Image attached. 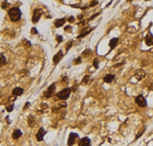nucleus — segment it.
Listing matches in <instances>:
<instances>
[{
    "label": "nucleus",
    "mask_w": 153,
    "mask_h": 146,
    "mask_svg": "<svg viewBox=\"0 0 153 146\" xmlns=\"http://www.w3.org/2000/svg\"><path fill=\"white\" fill-rule=\"evenodd\" d=\"M8 15L11 22H19L22 19V11L19 7H12L8 10Z\"/></svg>",
    "instance_id": "f257e3e1"
},
{
    "label": "nucleus",
    "mask_w": 153,
    "mask_h": 146,
    "mask_svg": "<svg viewBox=\"0 0 153 146\" xmlns=\"http://www.w3.org/2000/svg\"><path fill=\"white\" fill-rule=\"evenodd\" d=\"M70 91L71 90L70 89V88H65V89L61 90L59 93H57V97H58L60 100H65V99H67V98L70 97Z\"/></svg>",
    "instance_id": "f03ea898"
},
{
    "label": "nucleus",
    "mask_w": 153,
    "mask_h": 146,
    "mask_svg": "<svg viewBox=\"0 0 153 146\" xmlns=\"http://www.w3.org/2000/svg\"><path fill=\"white\" fill-rule=\"evenodd\" d=\"M42 9L41 8H36L35 10H34V14H33V18H32V22L33 23H38V21L40 19L41 15H42Z\"/></svg>",
    "instance_id": "7ed1b4c3"
},
{
    "label": "nucleus",
    "mask_w": 153,
    "mask_h": 146,
    "mask_svg": "<svg viewBox=\"0 0 153 146\" xmlns=\"http://www.w3.org/2000/svg\"><path fill=\"white\" fill-rule=\"evenodd\" d=\"M136 103L141 107H145L146 105H147V101H146L145 97L143 96V95H139V96L136 97Z\"/></svg>",
    "instance_id": "20e7f679"
},
{
    "label": "nucleus",
    "mask_w": 153,
    "mask_h": 146,
    "mask_svg": "<svg viewBox=\"0 0 153 146\" xmlns=\"http://www.w3.org/2000/svg\"><path fill=\"white\" fill-rule=\"evenodd\" d=\"M78 137H79V136H78V134H76V133H70V137H69V140H67V145H69V146L74 145V143H76Z\"/></svg>",
    "instance_id": "39448f33"
},
{
    "label": "nucleus",
    "mask_w": 153,
    "mask_h": 146,
    "mask_svg": "<svg viewBox=\"0 0 153 146\" xmlns=\"http://www.w3.org/2000/svg\"><path fill=\"white\" fill-rule=\"evenodd\" d=\"M54 90H55V85L52 84V85H51V86L48 88V89H47L45 92H44V96L47 97V98H48V97H51V96H52V94L54 93Z\"/></svg>",
    "instance_id": "423d86ee"
},
{
    "label": "nucleus",
    "mask_w": 153,
    "mask_h": 146,
    "mask_svg": "<svg viewBox=\"0 0 153 146\" xmlns=\"http://www.w3.org/2000/svg\"><path fill=\"white\" fill-rule=\"evenodd\" d=\"M79 146H91V141L88 137L82 138L79 141Z\"/></svg>",
    "instance_id": "0eeeda50"
},
{
    "label": "nucleus",
    "mask_w": 153,
    "mask_h": 146,
    "mask_svg": "<svg viewBox=\"0 0 153 146\" xmlns=\"http://www.w3.org/2000/svg\"><path fill=\"white\" fill-rule=\"evenodd\" d=\"M145 71L144 70H138L135 72V77L137 80H142L143 78L145 77Z\"/></svg>",
    "instance_id": "6e6552de"
},
{
    "label": "nucleus",
    "mask_w": 153,
    "mask_h": 146,
    "mask_svg": "<svg viewBox=\"0 0 153 146\" xmlns=\"http://www.w3.org/2000/svg\"><path fill=\"white\" fill-rule=\"evenodd\" d=\"M45 134H46V131L44 130L43 128H41L40 130H39V132L37 133V135H36L37 140H38V141H42L43 138H44V136H45Z\"/></svg>",
    "instance_id": "1a4fd4ad"
},
{
    "label": "nucleus",
    "mask_w": 153,
    "mask_h": 146,
    "mask_svg": "<svg viewBox=\"0 0 153 146\" xmlns=\"http://www.w3.org/2000/svg\"><path fill=\"white\" fill-rule=\"evenodd\" d=\"M145 43L147 44L149 46H152L153 45V35L150 33L147 34V36L145 37Z\"/></svg>",
    "instance_id": "9d476101"
},
{
    "label": "nucleus",
    "mask_w": 153,
    "mask_h": 146,
    "mask_svg": "<svg viewBox=\"0 0 153 146\" xmlns=\"http://www.w3.org/2000/svg\"><path fill=\"white\" fill-rule=\"evenodd\" d=\"M62 56H63L62 52L58 51V52H57V54H55V55H54V57H53V62L54 63H58L60 60H61V58H62Z\"/></svg>",
    "instance_id": "9b49d317"
},
{
    "label": "nucleus",
    "mask_w": 153,
    "mask_h": 146,
    "mask_svg": "<svg viewBox=\"0 0 153 146\" xmlns=\"http://www.w3.org/2000/svg\"><path fill=\"white\" fill-rule=\"evenodd\" d=\"M115 79V77H114V75H112V74H108V75H106V76L104 77V82L105 83H111L112 81H113Z\"/></svg>",
    "instance_id": "f8f14e48"
},
{
    "label": "nucleus",
    "mask_w": 153,
    "mask_h": 146,
    "mask_svg": "<svg viewBox=\"0 0 153 146\" xmlns=\"http://www.w3.org/2000/svg\"><path fill=\"white\" fill-rule=\"evenodd\" d=\"M23 93V89L20 87H16L12 90V94L14 95V96H19V95H22Z\"/></svg>",
    "instance_id": "ddd939ff"
},
{
    "label": "nucleus",
    "mask_w": 153,
    "mask_h": 146,
    "mask_svg": "<svg viewBox=\"0 0 153 146\" xmlns=\"http://www.w3.org/2000/svg\"><path fill=\"white\" fill-rule=\"evenodd\" d=\"M64 24H65V19H58L54 22V26H55L56 28H59V27L64 25Z\"/></svg>",
    "instance_id": "4468645a"
},
{
    "label": "nucleus",
    "mask_w": 153,
    "mask_h": 146,
    "mask_svg": "<svg viewBox=\"0 0 153 146\" xmlns=\"http://www.w3.org/2000/svg\"><path fill=\"white\" fill-rule=\"evenodd\" d=\"M22 135H23L22 131H20V130H15L14 132H13V134H12V138L14 139V140H16V139H19V138L22 137Z\"/></svg>",
    "instance_id": "2eb2a0df"
},
{
    "label": "nucleus",
    "mask_w": 153,
    "mask_h": 146,
    "mask_svg": "<svg viewBox=\"0 0 153 146\" xmlns=\"http://www.w3.org/2000/svg\"><path fill=\"white\" fill-rule=\"evenodd\" d=\"M28 123H29V126H30L31 128L35 127V125H36V121H35V118H34L32 117V115H31V117H29Z\"/></svg>",
    "instance_id": "dca6fc26"
},
{
    "label": "nucleus",
    "mask_w": 153,
    "mask_h": 146,
    "mask_svg": "<svg viewBox=\"0 0 153 146\" xmlns=\"http://www.w3.org/2000/svg\"><path fill=\"white\" fill-rule=\"evenodd\" d=\"M117 41H118L117 38H112V39L110 40V42H109L110 48H114V47L116 46V44H117Z\"/></svg>",
    "instance_id": "f3484780"
},
{
    "label": "nucleus",
    "mask_w": 153,
    "mask_h": 146,
    "mask_svg": "<svg viewBox=\"0 0 153 146\" xmlns=\"http://www.w3.org/2000/svg\"><path fill=\"white\" fill-rule=\"evenodd\" d=\"M6 63V58L3 54H0V66Z\"/></svg>",
    "instance_id": "a211bd4d"
},
{
    "label": "nucleus",
    "mask_w": 153,
    "mask_h": 146,
    "mask_svg": "<svg viewBox=\"0 0 153 146\" xmlns=\"http://www.w3.org/2000/svg\"><path fill=\"white\" fill-rule=\"evenodd\" d=\"M23 45L25 46V47H27V48H29V47H31V45H32V44H31V42L29 41V40L23 39Z\"/></svg>",
    "instance_id": "6ab92c4d"
},
{
    "label": "nucleus",
    "mask_w": 153,
    "mask_h": 146,
    "mask_svg": "<svg viewBox=\"0 0 153 146\" xmlns=\"http://www.w3.org/2000/svg\"><path fill=\"white\" fill-rule=\"evenodd\" d=\"M91 54H92L91 49H86V50H85V51L83 52V54H82V55H83V57H87V56L91 55Z\"/></svg>",
    "instance_id": "aec40b11"
},
{
    "label": "nucleus",
    "mask_w": 153,
    "mask_h": 146,
    "mask_svg": "<svg viewBox=\"0 0 153 146\" xmlns=\"http://www.w3.org/2000/svg\"><path fill=\"white\" fill-rule=\"evenodd\" d=\"M89 81H90V76H86L83 79V81H82V84H83V85H87L88 83H89Z\"/></svg>",
    "instance_id": "412c9836"
},
{
    "label": "nucleus",
    "mask_w": 153,
    "mask_h": 146,
    "mask_svg": "<svg viewBox=\"0 0 153 146\" xmlns=\"http://www.w3.org/2000/svg\"><path fill=\"white\" fill-rule=\"evenodd\" d=\"M91 32V29L90 30H88V31H84L83 32V34H80V35H79V37H78V38H83V37H85V36H86V35H88V34H89Z\"/></svg>",
    "instance_id": "4be33fe9"
},
{
    "label": "nucleus",
    "mask_w": 153,
    "mask_h": 146,
    "mask_svg": "<svg viewBox=\"0 0 153 146\" xmlns=\"http://www.w3.org/2000/svg\"><path fill=\"white\" fill-rule=\"evenodd\" d=\"M98 64H99V60L98 59H94V61H93V66H94V67L95 69H98Z\"/></svg>",
    "instance_id": "5701e85b"
},
{
    "label": "nucleus",
    "mask_w": 153,
    "mask_h": 146,
    "mask_svg": "<svg viewBox=\"0 0 153 146\" xmlns=\"http://www.w3.org/2000/svg\"><path fill=\"white\" fill-rule=\"evenodd\" d=\"M66 102H65V100H63V101H60L59 102V106L60 107H66Z\"/></svg>",
    "instance_id": "b1692460"
},
{
    "label": "nucleus",
    "mask_w": 153,
    "mask_h": 146,
    "mask_svg": "<svg viewBox=\"0 0 153 146\" xmlns=\"http://www.w3.org/2000/svg\"><path fill=\"white\" fill-rule=\"evenodd\" d=\"M31 34L32 35H36V34H38V31H37L36 28H33L32 30H31Z\"/></svg>",
    "instance_id": "393cba45"
},
{
    "label": "nucleus",
    "mask_w": 153,
    "mask_h": 146,
    "mask_svg": "<svg viewBox=\"0 0 153 146\" xmlns=\"http://www.w3.org/2000/svg\"><path fill=\"white\" fill-rule=\"evenodd\" d=\"M7 6H8V2H7V1H6V0H5V1L2 3V8H4V9H5L6 7H7Z\"/></svg>",
    "instance_id": "a878e982"
},
{
    "label": "nucleus",
    "mask_w": 153,
    "mask_h": 146,
    "mask_svg": "<svg viewBox=\"0 0 153 146\" xmlns=\"http://www.w3.org/2000/svg\"><path fill=\"white\" fill-rule=\"evenodd\" d=\"M56 41H57V43H60L61 41H62V36H57L56 37Z\"/></svg>",
    "instance_id": "bb28decb"
},
{
    "label": "nucleus",
    "mask_w": 153,
    "mask_h": 146,
    "mask_svg": "<svg viewBox=\"0 0 153 146\" xmlns=\"http://www.w3.org/2000/svg\"><path fill=\"white\" fill-rule=\"evenodd\" d=\"M81 62H82V57H79V58H77L76 60H74V63L76 64H79Z\"/></svg>",
    "instance_id": "cd10ccee"
},
{
    "label": "nucleus",
    "mask_w": 153,
    "mask_h": 146,
    "mask_svg": "<svg viewBox=\"0 0 153 146\" xmlns=\"http://www.w3.org/2000/svg\"><path fill=\"white\" fill-rule=\"evenodd\" d=\"M6 110L7 111H12L13 110V105H9V106L6 107Z\"/></svg>",
    "instance_id": "c85d7f7f"
},
{
    "label": "nucleus",
    "mask_w": 153,
    "mask_h": 146,
    "mask_svg": "<svg viewBox=\"0 0 153 146\" xmlns=\"http://www.w3.org/2000/svg\"><path fill=\"white\" fill-rule=\"evenodd\" d=\"M71 45H73V41H70V42H69V44H67V46H66V49L69 50V49L70 48V46H71Z\"/></svg>",
    "instance_id": "c756f323"
},
{
    "label": "nucleus",
    "mask_w": 153,
    "mask_h": 146,
    "mask_svg": "<svg viewBox=\"0 0 153 146\" xmlns=\"http://www.w3.org/2000/svg\"><path fill=\"white\" fill-rule=\"evenodd\" d=\"M67 81H69V80H67V78H66V77H64L63 79H62V83H63V84H64V83L67 84V83H69V82H67Z\"/></svg>",
    "instance_id": "7c9ffc66"
},
{
    "label": "nucleus",
    "mask_w": 153,
    "mask_h": 146,
    "mask_svg": "<svg viewBox=\"0 0 153 146\" xmlns=\"http://www.w3.org/2000/svg\"><path fill=\"white\" fill-rule=\"evenodd\" d=\"M64 30H65V32H70V30H71V28L70 26H67V27H65V28H64Z\"/></svg>",
    "instance_id": "2f4dec72"
},
{
    "label": "nucleus",
    "mask_w": 153,
    "mask_h": 146,
    "mask_svg": "<svg viewBox=\"0 0 153 146\" xmlns=\"http://www.w3.org/2000/svg\"><path fill=\"white\" fill-rule=\"evenodd\" d=\"M69 22H70V23L74 22V16H70V18H69Z\"/></svg>",
    "instance_id": "473e14b6"
},
{
    "label": "nucleus",
    "mask_w": 153,
    "mask_h": 146,
    "mask_svg": "<svg viewBox=\"0 0 153 146\" xmlns=\"http://www.w3.org/2000/svg\"><path fill=\"white\" fill-rule=\"evenodd\" d=\"M86 23H87V21H82V22L79 23V25H80V26H84Z\"/></svg>",
    "instance_id": "72a5a7b5"
},
{
    "label": "nucleus",
    "mask_w": 153,
    "mask_h": 146,
    "mask_svg": "<svg viewBox=\"0 0 153 146\" xmlns=\"http://www.w3.org/2000/svg\"><path fill=\"white\" fill-rule=\"evenodd\" d=\"M29 105H30V103H29V102H27V104H26V106L23 107V110H25V109H27V108L29 107Z\"/></svg>",
    "instance_id": "f704fd0d"
},
{
    "label": "nucleus",
    "mask_w": 153,
    "mask_h": 146,
    "mask_svg": "<svg viewBox=\"0 0 153 146\" xmlns=\"http://www.w3.org/2000/svg\"><path fill=\"white\" fill-rule=\"evenodd\" d=\"M129 1H133V0H129Z\"/></svg>",
    "instance_id": "c9c22d12"
}]
</instances>
